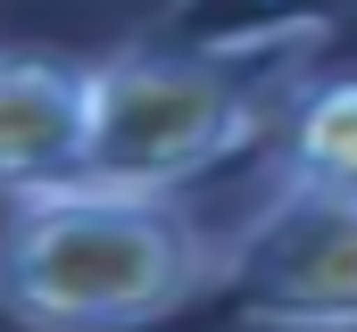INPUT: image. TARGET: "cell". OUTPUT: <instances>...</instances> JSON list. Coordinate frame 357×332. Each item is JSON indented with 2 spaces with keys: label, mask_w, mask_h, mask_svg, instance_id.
I'll list each match as a JSON object with an SVG mask.
<instances>
[{
  "label": "cell",
  "mask_w": 357,
  "mask_h": 332,
  "mask_svg": "<svg viewBox=\"0 0 357 332\" xmlns=\"http://www.w3.org/2000/svg\"><path fill=\"white\" fill-rule=\"evenodd\" d=\"M216 282V241L175 191L59 183L0 216V316L25 332H142Z\"/></svg>",
  "instance_id": "1"
},
{
  "label": "cell",
  "mask_w": 357,
  "mask_h": 332,
  "mask_svg": "<svg viewBox=\"0 0 357 332\" xmlns=\"http://www.w3.org/2000/svg\"><path fill=\"white\" fill-rule=\"evenodd\" d=\"M216 282L258 324L291 332H349L357 324V191L282 183L258 225L216 257Z\"/></svg>",
  "instance_id": "3"
},
{
  "label": "cell",
  "mask_w": 357,
  "mask_h": 332,
  "mask_svg": "<svg viewBox=\"0 0 357 332\" xmlns=\"http://www.w3.org/2000/svg\"><path fill=\"white\" fill-rule=\"evenodd\" d=\"M258 108L216 50H108L91 59L84 183L100 191H183L250 142Z\"/></svg>",
  "instance_id": "2"
},
{
  "label": "cell",
  "mask_w": 357,
  "mask_h": 332,
  "mask_svg": "<svg viewBox=\"0 0 357 332\" xmlns=\"http://www.w3.org/2000/svg\"><path fill=\"white\" fill-rule=\"evenodd\" d=\"M84 116H91V59L0 50V199L84 183Z\"/></svg>",
  "instance_id": "4"
},
{
  "label": "cell",
  "mask_w": 357,
  "mask_h": 332,
  "mask_svg": "<svg viewBox=\"0 0 357 332\" xmlns=\"http://www.w3.org/2000/svg\"><path fill=\"white\" fill-rule=\"evenodd\" d=\"M274 150H282V183L357 191V100H349V75H316L307 100H291Z\"/></svg>",
  "instance_id": "5"
}]
</instances>
